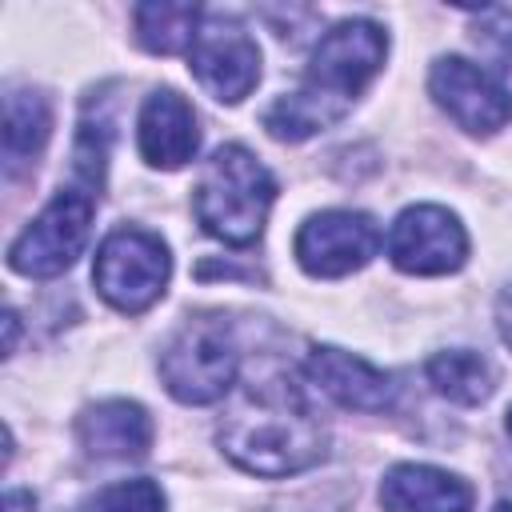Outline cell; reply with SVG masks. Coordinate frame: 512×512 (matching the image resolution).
<instances>
[{
	"mask_svg": "<svg viewBox=\"0 0 512 512\" xmlns=\"http://www.w3.org/2000/svg\"><path fill=\"white\" fill-rule=\"evenodd\" d=\"M48 132H52L48 100L32 88H12L4 96V160H8V172L28 164L32 156H40Z\"/></svg>",
	"mask_w": 512,
	"mask_h": 512,
	"instance_id": "15",
	"label": "cell"
},
{
	"mask_svg": "<svg viewBox=\"0 0 512 512\" xmlns=\"http://www.w3.org/2000/svg\"><path fill=\"white\" fill-rule=\"evenodd\" d=\"M220 448L256 476H292L328 456V432L280 380L248 388L220 420Z\"/></svg>",
	"mask_w": 512,
	"mask_h": 512,
	"instance_id": "2",
	"label": "cell"
},
{
	"mask_svg": "<svg viewBox=\"0 0 512 512\" xmlns=\"http://www.w3.org/2000/svg\"><path fill=\"white\" fill-rule=\"evenodd\" d=\"M496 328H500L504 344L512 348V284L500 288V296H496Z\"/></svg>",
	"mask_w": 512,
	"mask_h": 512,
	"instance_id": "20",
	"label": "cell"
},
{
	"mask_svg": "<svg viewBox=\"0 0 512 512\" xmlns=\"http://www.w3.org/2000/svg\"><path fill=\"white\" fill-rule=\"evenodd\" d=\"M236 344L224 320H192L160 356V380L180 404H216L236 384Z\"/></svg>",
	"mask_w": 512,
	"mask_h": 512,
	"instance_id": "4",
	"label": "cell"
},
{
	"mask_svg": "<svg viewBox=\"0 0 512 512\" xmlns=\"http://www.w3.org/2000/svg\"><path fill=\"white\" fill-rule=\"evenodd\" d=\"M508 436H512V408H508Z\"/></svg>",
	"mask_w": 512,
	"mask_h": 512,
	"instance_id": "23",
	"label": "cell"
},
{
	"mask_svg": "<svg viewBox=\"0 0 512 512\" xmlns=\"http://www.w3.org/2000/svg\"><path fill=\"white\" fill-rule=\"evenodd\" d=\"M168 276H172V260H168V248L156 232L116 228L96 248V264H92L96 292L120 312L152 308L164 296Z\"/></svg>",
	"mask_w": 512,
	"mask_h": 512,
	"instance_id": "5",
	"label": "cell"
},
{
	"mask_svg": "<svg viewBox=\"0 0 512 512\" xmlns=\"http://www.w3.org/2000/svg\"><path fill=\"white\" fill-rule=\"evenodd\" d=\"M76 440L96 460H136L152 444V420L132 400H100L80 412Z\"/></svg>",
	"mask_w": 512,
	"mask_h": 512,
	"instance_id": "13",
	"label": "cell"
},
{
	"mask_svg": "<svg viewBox=\"0 0 512 512\" xmlns=\"http://www.w3.org/2000/svg\"><path fill=\"white\" fill-rule=\"evenodd\" d=\"M304 372L312 376L320 392H328L336 404L356 408V412H384L396 400V384L388 372L332 344H316L304 360Z\"/></svg>",
	"mask_w": 512,
	"mask_h": 512,
	"instance_id": "11",
	"label": "cell"
},
{
	"mask_svg": "<svg viewBox=\"0 0 512 512\" xmlns=\"http://www.w3.org/2000/svg\"><path fill=\"white\" fill-rule=\"evenodd\" d=\"M76 512H164V492L152 480H120L88 496Z\"/></svg>",
	"mask_w": 512,
	"mask_h": 512,
	"instance_id": "18",
	"label": "cell"
},
{
	"mask_svg": "<svg viewBox=\"0 0 512 512\" xmlns=\"http://www.w3.org/2000/svg\"><path fill=\"white\" fill-rule=\"evenodd\" d=\"M92 212H96L92 188H60L44 204V212L12 240L8 268L20 272V276H36V280L60 276L84 252Z\"/></svg>",
	"mask_w": 512,
	"mask_h": 512,
	"instance_id": "6",
	"label": "cell"
},
{
	"mask_svg": "<svg viewBox=\"0 0 512 512\" xmlns=\"http://www.w3.org/2000/svg\"><path fill=\"white\" fill-rule=\"evenodd\" d=\"M136 144H140V156L152 168L188 164L196 156V148H200V128H196L192 104L172 88H156L140 108Z\"/></svg>",
	"mask_w": 512,
	"mask_h": 512,
	"instance_id": "12",
	"label": "cell"
},
{
	"mask_svg": "<svg viewBox=\"0 0 512 512\" xmlns=\"http://www.w3.org/2000/svg\"><path fill=\"white\" fill-rule=\"evenodd\" d=\"M492 512H512V504H508V500H500V504H496Z\"/></svg>",
	"mask_w": 512,
	"mask_h": 512,
	"instance_id": "22",
	"label": "cell"
},
{
	"mask_svg": "<svg viewBox=\"0 0 512 512\" xmlns=\"http://www.w3.org/2000/svg\"><path fill=\"white\" fill-rule=\"evenodd\" d=\"M296 260L308 276H348L364 268L376 248H380V228L368 212H348V208H328L316 212L300 224L296 232Z\"/></svg>",
	"mask_w": 512,
	"mask_h": 512,
	"instance_id": "8",
	"label": "cell"
},
{
	"mask_svg": "<svg viewBox=\"0 0 512 512\" xmlns=\"http://www.w3.org/2000/svg\"><path fill=\"white\" fill-rule=\"evenodd\" d=\"M388 256L400 272L444 276L468 260V232L448 208L412 204L396 216V224L388 232Z\"/></svg>",
	"mask_w": 512,
	"mask_h": 512,
	"instance_id": "9",
	"label": "cell"
},
{
	"mask_svg": "<svg viewBox=\"0 0 512 512\" xmlns=\"http://www.w3.org/2000/svg\"><path fill=\"white\" fill-rule=\"evenodd\" d=\"M188 68L212 100L236 104L260 80V48L232 16H204L188 48Z\"/></svg>",
	"mask_w": 512,
	"mask_h": 512,
	"instance_id": "7",
	"label": "cell"
},
{
	"mask_svg": "<svg viewBox=\"0 0 512 512\" xmlns=\"http://www.w3.org/2000/svg\"><path fill=\"white\" fill-rule=\"evenodd\" d=\"M136 40L140 48L156 52V56H172V52H188L204 12L196 4H176V0H152L140 4L136 12Z\"/></svg>",
	"mask_w": 512,
	"mask_h": 512,
	"instance_id": "16",
	"label": "cell"
},
{
	"mask_svg": "<svg viewBox=\"0 0 512 512\" xmlns=\"http://www.w3.org/2000/svg\"><path fill=\"white\" fill-rule=\"evenodd\" d=\"M476 44L484 52H492L504 68H512V12L508 8H484L480 28H476Z\"/></svg>",
	"mask_w": 512,
	"mask_h": 512,
	"instance_id": "19",
	"label": "cell"
},
{
	"mask_svg": "<svg viewBox=\"0 0 512 512\" xmlns=\"http://www.w3.org/2000/svg\"><path fill=\"white\" fill-rule=\"evenodd\" d=\"M384 512H472V488L432 464H392L380 480Z\"/></svg>",
	"mask_w": 512,
	"mask_h": 512,
	"instance_id": "14",
	"label": "cell"
},
{
	"mask_svg": "<svg viewBox=\"0 0 512 512\" xmlns=\"http://www.w3.org/2000/svg\"><path fill=\"white\" fill-rule=\"evenodd\" d=\"M32 504H36L32 492H16V488H12V492L4 496V512H32Z\"/></svg>",
	"mask_w": 512,
	"mask_h": 512,
	"instance_id": "21",
	"label": "cell"
},
{
	"mask_svg": "<svg viewBox=\"0 0 512 512\" xmlns=\"http://www.w3.org/2000/svg\"><path fill=\"white\" fill-rule=\"evenodd\" d=\"M428 92L432 100L464 128L476 136H492L512 120V96L508 88L484 72L480 64L464 56H440L428 72Z\"/></svg>",
	"mask_w": 512,
	"mask_h": 512,
	"instance_id": "10",
	"label": "cell"
},
{
	"mask_svg": "<svg viewBox=\"0 0 512 512\" xmlns=\"http://www.w3.org/2000/svg\"><path fill=\"white\" fill-rule=\"evenodd\" d=\"M272 200H276L272 172L244 144H224L204 164L192 208L208 236L244 248L264 232Z\"/></svg>",
	"mask_w": 512,
	"mask_h": 512,
	"instance_id": "3",
	"label": "cell"
},
{
	"mask_svg": "<svg viewBox=\"0 0 512 512\" xmlns=\"http://www.w3.org/2000/svg\"><path fill=\"white\" fill-rule=\"evenodd\" d=\"M384 56H388V36L376 20L364 16L340 20L316 40L300 88L280 96L264 112V128L276 140H292V144L332 128L336 120L348 116L352 100L380 72Z\"/></svg>",
	"mask_w": 512,
	"mask_h": 512,
	"instance_id": "1",
	"label": "cell"
},
{
	"mask_svg": "<svg viewBox=\"0 0 512 512\" xmlns=\"http://www.w3.org/2000/svg\"><path fill=\"white\" fill-rule=\"evenodd\" d=\"M428 384L456 404H480L496 388V368L480 352L452 348V352H436L428 360Z\"/></svg>",
	"mask_w": 512,
	"mask_h": 512,
	"instance_id": "17",
	"label": "cell"
}]
</instances>
